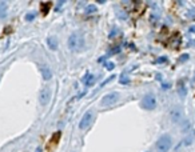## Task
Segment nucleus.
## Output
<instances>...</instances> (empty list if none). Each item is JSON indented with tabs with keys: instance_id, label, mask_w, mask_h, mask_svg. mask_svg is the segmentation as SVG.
Masks as SVG:
<instances>
[{
	"instance_id": "1",
	"label": "nucleus",
	"mask_w": 195,
	"mask_h": 152,
	"mask_svg": "<svg viewBox=\"0 0 195 152\" xmlns=\"http://www.w3.org/2000/svg\"><path fill=\"white\" fill-rule=\"evenodd\" d=\"M68 48L72 52H82L86 50V40H84V36L79 35V33H72L71 36L68 37Z\"/></svg>"
},
{
	"instance_id": "2",
	"label": "nucleus",
	"mask_w": 195,
	"mask_h": 152,
	"mask_svg": "<svg viewBox=\"0 0 195 152\" xmlns=\"http://www.w3.org/2000/svg\"><path fill=\"white\" fill-rule=\"evenodd\" d=\"M171 145H172L171 136L164 134L158 139L157 144H155V148H157V152H168V150L171 148Z\"/></svg>"
},
{
	"instance_id": "3",
	"label": "nucleus",
	"mask_w": 195,
	"mask_h": 152,
	"mask_svg": "<svg viewBox=\"0 0 195 152\" xmlns=\"http://www.w3.org/2000/svg\"><path fill=\"white\" fill-rule=\"evenodd\" d=\"M141 107L146 111H152L157 107V99H155L154 94H147L143 96V99L141 100Z\"/></svg>"
},
{
	"instance_id": "4",
	"label": "nucleus",
	"mask_w": 195,
	"mask_h": 152,
	"mask_svg": "<svg viewBox=\"0 0 195 152\" xmlns=\"http://www.w3.org/2000/svg\"><path fill=\"white\" fill-rule=\"evenodd\" d=\"M121 99V95L118 92H110V94L104 95L100 100V104L103 107H108V105H114L115 103H118V100Z\"/></svg>"
},
{
	"instance_id": "5",
	"label": "nucleus",
	"mask_w": 195,
	"mask_h": 152,
	"mask_svg": "<svg viewBox=\"0 0 195 152\" xmlns=\"http://www.w3.org/2000/svg\"><path fill=\"white\" fill-rule=\"evenodd\" d=\"M91 121H92V112L87 111L86 114L83 115L80 121H79V128H80V130H87L90 127V124H91Z\"/></svg>"
},
{
	"instance_id": "6",
	"label": "nucleus",
	"mask_w": 195,
	"mask_h": 152,
	"mask_svg": "<svg viewBox=\"0 0 195 152\" xmlns=\"http://www.w3.org/2000/svg\"><path fill=\"white\" fill-rule=\"evenodd\" d=\"M49 100H51V90L49 88H43L39 94V101L42 105H47Z\"/></svg>"
},
{
	"instance_id": "7",
	"label": "nucleus",
	"mask_w": 195,
	"mask_h": 152,
	"mask_svg": "<svg viewBox=\"0 0 195 152\" xmlns=\"http://www.w3.org/2000/svg\"><path fill=\"white\" fill-rule=\"evenodd\" d=\"M170 116H171V120L174 121V123H181V121H183V114H182V111L179 108L171 110Z\"/></svg>"
},
{
	"instance_id": "8",
	"label": "nucleus",
	"mask_w": 195,
	"mask_h": 152,
	"mask_svg": "<svg viewBox=\"0 0 195 152\" xmlns=\"http://www.w3.org/2000/svg\"><path fill=\"white\" fill-rule=\"evenodd\" d=\"M82 81H83V84H84V86L91 87V86L95 84V81H96V77H95V76L92 75V73H86V75H84V77L82 79Z\"/></svg>"
},
{
	"instance_id": "9",
	"label": "nucleus",
	"mask_w": 195,
	"mask_h": 152,
	"mask_svg": "<svg viewBox=\"0 0 195 152\" xmlns=\"http://www.w3.org/2000/svg\"><path fill=\"white\" fill-rule=\"evenodd\" d=\"M47 46H48L49 50L56 51L58 50V39L55 36H48L47 37Z\"/></svg>"
},
{
	"instance_id": "10",
	"label": "nucleus",
	"mask_w": 195,
	"mask_h": 152,
	"mask_svg": "<svg viewBox=\"0 0 195 152\" xmlns=\"http://www.w3.org/2000/svg\"><path fill=\"white\" fill-rule=\"evenodd\" d=\"M40 72H42V76H43L44 80H49L52 77V72H51V70H49L47 66H42L40 67Z\"/></svg>"
},
{
	"instance_id": "11",
	"label": "nucleus",
	"mask_w": 195,
	"mask_h": 152,
	"mask_svg": "<svg viewBox=\"0 0 195 152\" xmlns=\"http://www.w3.org/2000/svg\"><path fill=\"white\" fill-rule=\"evenodd\" d=\"M178 94H179V96L182 97H186V95H187V91H186V84H184V81L183 80H179L178 81Z\"/></svg>"
},
{
	"instance_id": "12",
	"label": "nucleus",
	"mask_w": 195,
	"mask_h": 152,
	"mask_svg": "<svg viewBox=\"0 0 195 152\" xmlns=\"http://www.w3.org/2000/svg\"><path fill=\"white\" fill-rule=\"evenodd\" d=\"M7 16V3L0 2V19H4Z\"/></svg>"
},
{
	"instance_id": "13",
	"label": "nucleus",
	"mask_w": 195,
	"mask_h": 152,
	"mask_svg": "<svg viewBox=\"0 0 195 152\" xmlns=\"http://www.w3.org/2000/svg\"><path fill=\"white\" fill-rule=\"evenodd\" d=\"M51 6H52V3H49V2H47V3H42V13L46 16V15L48 13V11H49V8H51Z\"/></svg>"
},
{
	"instance_id": "14",
	"label": "nucleus",
	"mask_w": 195,
	"mask_h": 152,
	"mask_svg": "<svg viewBox=\"0 0 195 152\" xmlns=\"http://www.w3.org/2000/svg\"><path fill=\"white\" fill-rule=\"evenodd\" d=\"M114 67H115L114 63H111V61H107V63H106V68H107L108 71H112V70H114Z\"/></svg>"
},
{
	"instance_id": "15",
	"label": "nucleus",
	"mask_w": 195,
	"mask_h": 152,
	"mask_svg": "<svg viewBox=\"0 0 195 152\" xmlns=\"http://www.w3.org/2000/svg\"><path fill=\"white\" fill-rule=\"evenodd\" d=\"M130 81V79H127V77L126 76H121V79H119V83H122V84H127V83Z\"/></svg>"
},
{
	"instance_id": "16",
	"label": "nucleus",
	"mask_w": 195,
	"mask_h": 152,
	"mask_svg": "<svg viewBox=\"0 0 195 152\" xmlns=\"http://www.w3.org/2000/svg\"><path fill=\"white\" fill-rule=\"evenodd\" d=\"M95 11H96V7L91 4V6H88V8H87V15H88L90 12H95Z\"/></svg>"
},
{
	"instance_id": "17",
	"label": "nucleus",
	"mask_w": 195,
	"mask_h": 152,
	"mask_svg": "<svg viewBox=\"0 0 195 152\" xmlns=\"http://www.w3.org/2000/svg\"><path fill=\"white\" fill-rule=\"evenodd\" d=\"M32 19H35V13H27V16H26V20H27V22H31Z\"/></svg>"
},
{
	"instance_id": "18",
	"label": "nucleus",
	"mask_w": 195,
	"mask_h": 152,
	"mask_svg": "<svg viewBox=\"0 0 195 152\" xmlns=\"http://www.w3.org/2000/svg\"><path fill=\"white\" fill-rule=\"evenodd\" d=\"M187 59H188V55L187 53H184V55L181 56V59H179V61H187Z\"/></svg>"
},
{
	"instance_id": "19",
	"label": "nucleus",
	"mask_w": 195,
	"mask_h": 152,
	"mask_svg": "<svg viewBox=\"0 0 195 152\" xmlns=\"http://www.w3.org/2000/svg\"><path fill=\"white\" fill-rule=\"evenodd\" d=\"M35 152H43V148H42V147H38L36 151H35Z\"/></svg>"
},
{
	"instance_id": "20",
	"label": "nucleus",
	"mask_w": 195,
	"mask_h": 152,
	"mask_svg": "<svg viewBox=\"0 0 195 152\" xmlns=\"http://www.w3.org/2000/svg\"><path fill=\"white\" fill-rule=\"evenodd\" d=\"M164 61H166V57H163V59H159V60H158V63H164Z\"/></svg>"
},
{
	"instance_id": "21",
	"label": "nucleus",
	"mask_w": 195,
	"mask_h": 152,
	"mask_svg": "<svg viewBox=\"0 0 195 152\" xmlns=\"http://www.w3.org/2000/svg\"><path fill=\"white\" fill-rule=\"evenodd\" d=\"M190 31H191V32H195V27H191V28H190Z\"/></svg>"
}]
</instances>
